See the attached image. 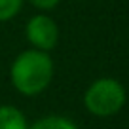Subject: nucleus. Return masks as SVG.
I'll list each match as a JSON object with an SVG mask.
<instances>
[{
  "label": "nucleus",
  "instance_id": "obj_2",
  "mask_svg": "<svg viewBox=\"0 0 129 129\" xmlns=\"http://www.w3.org/2000/svg\"><path fill=\"white\" fill-rule=\"evenodd\" d=\"M127 103V91L116 78L103 76L89 84L84 93V106L95 118H112Z\"/></svg>",
  "mask_w": 129,
  "mask_h": 129
},
{
  "label": "nucleus",
  "instance_id": "obj_5",
  "mask_svg": "<svg viewBox=\"0 0 129 129\" xmlns=\"http://www.w3.org/2000/svg\"><path fill=\"white\" fill-rule=\"evenodd\" d=\"M28 129H80L74 120L67 116H59V114H49V116H42L36 121L28 123Z\"/></svg>",
  "mask_w": 129,
  "mask_h": 129
},
{
  "label": "nucleus",
  "instance_id": "obj_6",
  "mask_svg": "<svg viewBox=\"0 0 129 129\" xmlns=\"http://www.w3.org/2000/svg\"><path fill=\"white\" fill-rule=\"evenodd\" d=\"M25 0H0V23H8L15 19L23 10Z\"/></svg>",
  "mask_w": 129,
  "mask_h": 129
},
{
  "label": "nucleus",
  "instance_id": "obj_1",
  "mask_svg": "<svg viewBox=\"0 0 129 129\" xmlns=\"http://www.w3.org/2000/svg\"><path fill=\"white\" fill-rule=\"evenodd\" d=\"M55 76V63L49 51L42 49H25L10 67V82L13 89L23 97H38L49 87Z\"/></svg>",
  "mask_w": 129,
  "mask_h": 129
},
{
  "label": "nucleus",
  "instance_id": "obj_3",
  "mask_svg": "<svg viewBox=\"0 0 129 129\" xmlns=\"http://www.w3.org/2000/svg\"><path fill=\"white\" fill-rule=\"evenodd\" d=\"M59 25L53 17H49L46 12H40L32 15L25 25V36L27 42L34 49L42 51H51L59 44Z\"/></svg>",
  "mask_w": 129,
  "mask_h": 129
},
{
  "label": "nucleus",
  "instance_id": "obj_4",
  "mask_svg": "<svg viewBox=\"0 0 129 129\" xmlns=\"http://www.w3.org/2000/svg\"><path fill=\"white\" fill-rule=\"evenodd\" d=\"M0 129H28V120L17 106L0 105Z\"/></svg>",
  "mask_w": 129,
  "mask_h": 129
},
{
  "label": "nucleus",
  "instance_id": "obj_7",
  "mask_svg": "<svg viewBox=\"0 0 129 129\" xmlns=\"http://www.w3.org/2000/svg\"><path fill=\"white\" fill-rule=\"evenodd\" d=\"M32 8H36L38 12H51L59 6L61 0H28Z\"/></svg>",
  "mask_w": 129,
  "mask_h": 129
}]
</instances>
